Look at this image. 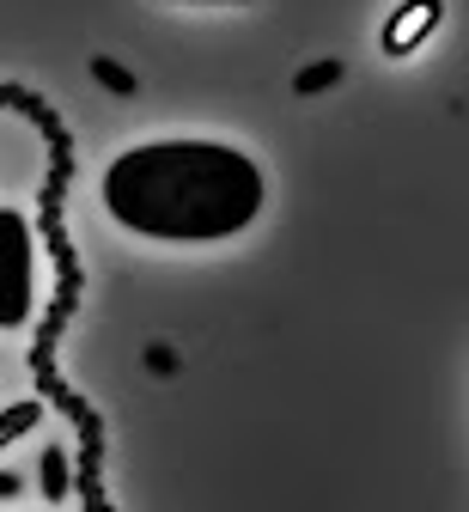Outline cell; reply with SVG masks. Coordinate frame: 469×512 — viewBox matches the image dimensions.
I'll return each instance as SVG.
<instances>
[{"label":"cell","mask_w":469,"mask_h":512,"mask_svg":"<svg viewBox=\"0 0 469 512\" xmlns=\"http://www.w3.org/2000/svg\"><path fill=\"white\" fill-rule=\"evenodd\" d=\"M268 177L226 141H141L104 165V208L134 238L220 244L256 226Z\"/></svg>","instance_id":"6da1fadb"},{"label":"cell","mask_w":469,"mask_h":512,"mask_svg":"<svg viewBox=\"0 0 469 512\" xmlns=\"http://www.w3.org/2000/svg\"><path fill=\"white\" fill-rule=\"evenodd\" d=\"M37 305V238L19 208H0V330H19Z\"/></svg>","instance_id":"7a4b0ae2"},{"label":"cell","mask_w":469,"mask_h":512,"mask_svg":"<svg viewBox=\"0 0 469 512\" xmlns=\"http://www.w3.org/2000/svg\"><path fill=\"white\" fill-rule=\"evenodd\" d=\"M433 25H439V0H409V7L390 13V25H384V55H409Z\"/></svg>","instance_id":"3957f363"},{"label":"cell","mask_w":469,"mask_h":512,"mask_svg":"<svg viewBox=\"0 0 469 512\" xmlns=\"http://www.w3.org/2000/svg\"><path fill=\"white\" fill-rule=\"evenodd\" d=\"M335 80H342V61H311V68H299V74H293V92H299V98H311V92H329Z\"/></svg>","instance_id":"277c9868"},{"label":"cell","mask_w":469,"mask_h":512,"mask_svg":"<svg viewBox=\"0 0 469 512\" xmlns=\"http://www.w3.org/2000/svg\"><path fill=\"white\" fill-rule=\"evenodd\" d=\"M43 421V403H13V409H0V445H13L19 433H31Z\"/></svg>","instance_id":"5b68a950"},{"label":"cell","mask_w":469,"mask_h":512,"mask_svg":"<svg viewBox=\"0 0 469 512\" xmlns=\"http://www.w3.org/2000/svg\"><path fill=\"white\" fill-rule=\"evenodd\" d=\"M92 80H98V86H110L116 98H128V92H134V74L122 68V61H110V55H92Z\"/></svg>","instance_id":"8992f818"},{"label":"cell","mask_w":469,"mask_h":512,"mask_svg":"<svg viewBox=\"0 0 469 512\" xmlns=\"http://www.w3.org/2000/svg\"><path fill=\"white\" fill-rule=\"evenodd\" d=\"M43 494L49 500L67 494V452H61V445H49V452H43Z\"/></svg>","instance_id":"52a82bcc"},{"label":"cell","mask_w":469,"mask_h":512,"mask_svg":"<svg viewBox=\"0 0 469 512\" xmlns=\"http://www.w3.org/2000/svg\"><path fill=\"white\" fill-rule=\"evenodd\" d=\"M7 494H19V476H7V470H0V500H7Z\"/></svg>","instance_id":"ba28073f"},{"label":"cell","mask_w":469,"mask_h":512,"mask_svg":"<svg viewBox=\"0 0 469 512\" xmlns=\"http://www.w3.org/2000/svg\"><path fill=\"white\" fill-rule=\"evenodd\" d=\"M208 7H250V0H208Z\"/></svg>","instance_id":"9c48e42d"}]
</instances>
